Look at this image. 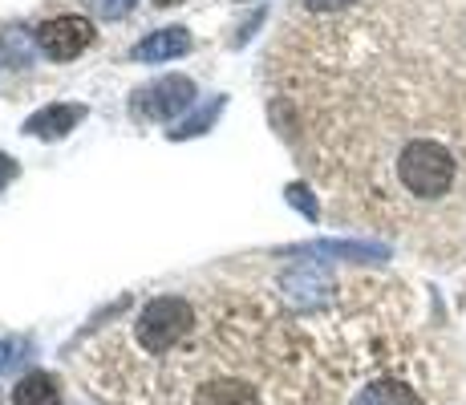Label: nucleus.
Segmentation results:
<instances>
[{
    "label": "nucleus",
    "instance_id": "obj_10",
    "mask_svg": "<svg viewBox=\"0 0 466 405\" xmlns=\"http://www.w3.org/2000/svg\"><path fill=\"white\" fill-rule=\"evenodd\" d=\"M13 405H61V385L49 373H25L13 390Z\"/></svg>",
    "mask_w": 466,
    "mask_h": 405
},
{
    "label": "nucleus",
    "instance_id": "obj_2",
    "mask_svg": "<svg viewBox=\"0 0 466 405\" xmlns=\"http://www.w3.org/2000/svg\"><path fill=\"white\" fill-rule=\"evenodd\" d=\"M398 178L418 199H442L454 187V155L434 138H414L398 155Z\"/></svg>",
    "mask_w": 466,
    "mask_h": 405
},
{
    "label": "nucleus",
    "instance_id": "obj_16",
    "mask_svg": "<svg viewBox=\"0 0 466 405\" xmlns=\"http://www.w3.org/2000/svg\"><path fill=\"white\" fill-rule=\"evenodd\" d=\"M13 178H16V158L13 155H0V191H5Z\"/></svg>",
    "mask_w": 466,
    "mask_h": 405
},
{
    "label": "nucleus",
    "instance_id": "obj_14",
    "mask_svg": "<svg viewBox=\"0 0 466 405\" xmlns=\"http://www.w3.org/2000/svg\"><path fill=\"white\" fill-rule=\"evenodd\" d=\"M357 5V0H304V8L309 13H340V8Z\"/></svg>",
    "mask_w": 466,
    "mask_h": 405
},
{
    "label": "nucleus",
    "instance_id": "obj_13",
    "mask_svg": "<svg viewBox=\"0 0 466 405\" xmlns=\"http://www.w3.org/2000/svg\"><path fill=\"white\" fill-rule=\"evenodd\" d=\"M134 5H138V0H89V8H94L102 21H122V16L134 13Z\"/></svg>",
    "mask_w": 466,
    "mask_h": 405
},
{
    "label": "nucleus",
    "instance_id": "obj_8",
    "mask_svg": "<svg viewBox=\"0 0 466 405\" xmlns=\"http://www.w3.org/2000/svg\"><path fill=\"white\" fill-rule=\"evenodd\" d=\"M191 33L170 25V29H158L150 37H142L134 45V61H147V66H158V61H175V57H187L191 53Z\"/></svg>",
    "mask_w": 466,
    "mask_h": 405
},
{
    "label": "nucleus",
    "instance_id": "obj_9",
    "mask_svg": "<svg viewBox=\"0 0 466 405\" xmlns=\"http://www.w3.org/2000/svg\"><path fill=\"white\" fill-rule=\"evenodd\" d=\"M353 405H422V398L406 381H398V377H381V381L365 385L353 398Z\"/></svg>",
    "mask_w": 466,
    "mask_h": 405
},
{
    "label": "nucleus",
    "instance_id": "obj_11",
    "mask_svg": "<svg viewBox=\"0 0 466 405\" xmlns=\"http://www.w3.org/2000/svg\"><path fill=\"white\" fill-rule=\"evenodd\" d=\"M228 110V97H211L208 106H203V110H195V114H187L183 122L175 126V130H170V138H199V134H208L211 130V122L219 118V114Z\"/></svg>",
    "mask_w": 466,
    "mask_h": 405
},
{
    "label": "nucleus",
    "instance_id": "obj_1",
    "mask_svg": "<svg viewBox=\"0 0 466 405\" xmlns=\"http://www.w3.org/2000/svg\"><path fill=\"white\" fill-rule=\"evenodd\" d=\"M195 329H199V309H195L187 296H155V300L134 317L130 340L138 345L142 357L158 361V357L175 353L178 345H187Z\"/></svg>",
    "mask_w": 466,
    "mask_h": 405
},
{
    "label": "nucleus",
    "instance_id": "obj_6",
    "mask_svg": "<svg viewBox=\"0 0 466 405\" xmlns=\"http://www.w3.org/2000/svg\"><path fill=\"white\" fill-rule=\"evenodd\" d=\"M289 256H317V259H353V264H381L390 259L385 243H365V239H312V243H292Z\"/></svg>",
    "mask_w": 466,
    "mask_h": 405
},
{
    "label": "nucleus",
    "instance_id": "obj_12",
    "mask_svg": "<svg viewBox=\"0 0 466 405\" xmlns=\"http://www.w3.org/2000/svg\"><path fill=\"white\" fill-rule=\"evenodd\" d=\"M284 199H289L292 207H297V211L304 215V219H312V223L320 219V203L312 199V191H309V187H304V183H289V187H284Z\"/></svg>",
    "mask_w": 466,
    "mask_h": 405
},
{
    "label": "nucleus",
    "instance_id": "obj_17",
    "mask_svg": "<svg viewBox=\"0 0 466 405\" xmlns=\"http://www.w3.org/2000/svg\"><path fill=\"white\" fill-rule=\"evenodd\" d=\"M158 8H175V5H183V0H155Z\"/></svg>",
    "mask_w": 466,
    "mask_h": 405
},
{
    "label": "nucleus",
    "instance_id": "obj_3",
    "mask_svg": "<svg viewBox=\"0 0 466 405\" xmlns=\"http://www.w3.org/2000/svg\"><path fill=\"white\" fill-rule=\"evenodd\" d=\"M195 106V81L187 74H167L134 89V114L147 122H170Z\"/></svg>",
    "mask_w": 466,
    "mask_h": 405
},
{
    "label": "nucleus",
    "instance_id": "obj_15",
    "mask_svg": "<svg viewBox=\"0 0 466 405\" xmlns=\"http://www.w3.org/2000/svg\"><path fill=\"white\" fill-rule=\"evenodd\" d=\"M16 353H21V340H13V337L0 340V373H5V369L16 361Z\"/></svg>",
    "mask_w": 466,
    "mask_h": 405
},
{
    "label": "nucleus",
    "instance_id": "obj_5",
    "mask_svg": "<svg viewBox=\"0 0 466 405\" xmlns=\"http://www.w3.org/2000/svg\"><path fill=\"white\" fill-rule=\"evenodd\" d=\"M329 292H333V280H329L325 268H317V259L280 276V296L300 312L304 309H320V304L329 300Z\"/></svg>",
    "mask_w": 466,
    "mask_h": 405
},
{
    "label": "nucleus",
    "instance_id": "obj_7",
    "mask_svg": "<svg viewBox=\"0 0 466 405\" xmlns=\"http://www.w3.org/2000/svg\"><path fill=\"white\" fill-rule=\"evenodd\" d=\"M86 118V106H69V102H53V106H41L33 118H25V134H33V138H66L69 130H74L77 122Z\"/></svg>",
    "mask_w": 466,
    "mask_h": 405
},
{
    "label": "nucleus",
    "instance_id": "obj_4",
    "mask_svg": "<svg viewBox=\"0 0 466 405\" xmlns=\"http://www.w3.org/2000/svg\"><path fill=\"white\" fill-rule=\"evenodd\" d=\"M33 41L49 61H74L94 45V25L86 16H53L33 29Z\"/></svg>",
    "mask_w": 466,
    "mask_h": 405
}]
</instances>
